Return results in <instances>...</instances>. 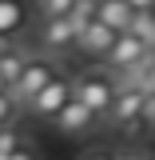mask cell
Returning a JSON list of instances; mask_svg holds the SVG:
<instances>
[{"label":"cell","mask_w":155,"mask_h":160,"mask_svg":"<svg viewBox=\"0 0 155 160\" xmlns=\"http://www.w3.org/2000/svg\"><path fill=\"white\" fill-rule=\"evenodd\" d=\"M72 92H76V100H84L99 120H107L112 104H116V92H119V76L107 72V68H92V72H80V76L72 80Z\"/></svg>","instance_id":"obj_1"},{"label":"cell","mask_w":155,"mask_h":160,"mask_svg":"<svg viewBox=\"0 0 155 160\" xmlns=\"http://www.w3.org/2000/svg\"><path fill=\"white\" fill-rule=\"evenodd\" d=\"M143 100H147V92H143L139 84L119 80V92H116L112 112H107V124H116L119 132H127V136L143 132Z\"/></svg>","instance_id":"obj_2"},{"label":"cell","mask_w":155,"mask_h":160,"mask_svg":"<svg viewBox=\"0 0 155 160\" xmlns=\"http://www.w3.org/2000/svg\"><path fill=\"white\" fill-rule=\"evenodd\" d=\"M56 72H60V68H56V60H52V56H44V52H32V56L24 60V68H20L16 84H12L8 92H12V96H16V104L24 108V104L36 96V92L48 84V80L56 76Z\"/></svg>","instance_id":"obj_3"},{"label":"cell","mask_w":155,"mask_h":160,"mask_svg":"<svg viewBox=\"0 0 155 160\" xmlns=\"http://www.w3.org/2000/svg\"><path fill=\"white\" fill-rule=\"evenodd\" d=\"M151 52H155V48H151L143 36H135L131 28H123V32L116 36V44H112V52H107V60H103V64H107V72L123 76V72H131L135 64H143Z\"/></svg>","instance_id":"obj_4"},{"label":"cell","mask_w":155,"mask_h":160,"mask_svg":"<svg viewBox=\"0 0 155 160\" xmlns=\"http://www.w3.org/2000/svg\"><path fill=\"white\" fill-rule=\"evenodd\" d=\"M72 96H76V92H72V76L56 72V76L48 80V84H44V88L36 92V96L24 104V108H28V112H32L36 120H48V124H52V116H56V112H60V108H64V104H68Z\"/></svg>","instance_id":"obj_5"},{"label":"cell","mask_w":155,"mask_h":160,"mask_svg":"<svg viewBox=\"0 0 155 160\" xmlns=\"http://www.w3.org/2000/svg\"><path fill=\"white\" fill-rule=\"evenodd\" d=\"M52 124H56L64 136H84V132H92V128L99 124V116L88 108V104H84V100L72 96V100H68V104L56 112V116H52Z\"/></svg>","instance_id":"obj_6"},{"label":"cell","mask_w":155,"mask_h":160,"mask_svg":"<svg viewBox=\"0 0 155 160\" xmlns=\"http://www.w3.org/2000/svg\"><path fill=\"white\" fill-rule=\"evenodd\" d=\"M40 48L52 52V56L72 52V48H76V28H72V20H68V16H48V20H40Z\"/></svg>","instance_id":"obj_7"},{"label":"cell","mask_w":155,"mask_h":160,"mask_svg":"<svg viewBox=\"0 0 155 160\" xmlns=\"http://www.w3.org/2000/svg\"><path fill=\"white\" fill-rule=\"evenodd\" d=\"M116 36H119L116 28H107L103 20H92V24L76 36V48L84 52V56H92V60H107V52H112Z\"/></svg>","instance_id":"obj_8"},{"label":"cell","mask_w":155,"mask_h":160,"mask_svg":"<svg viewBox=\"0 0 155 160\" xmlns=\"http://www.w3.org/2000/svg\"><path fill=\"white\" fill-rule=\"evenodd\" d=\"M131 16H135V8H131V0H96V20H103L107 28H131Z\"/></svg>","instance_id":"obj_9"},{"label":"cell","mask_w":155,"mask_h":160,"mask_svg":"<svg viewBox=\"0 0 155 160\" xmlns=\"http://www.w3.org/2000/svg\"><path fill=\"white\" fill-rule=\"evenodd\" d=\"M28 24V4L24 0H0V40H12Z\"/></svg>","instance_id":"obj_10"},{"label":"cell","mask_w":155,"mask_h":160,"mask_svg":"<svg viewBox=\"0 0 155 160\" xmlns=\"http://www.w3.org/2000/svg\"><path fill=\"white\" fill-rule=\"evenodd\" d=\"M68 20H72V28H76V36L96 20V0H76L72 8H68Z\"/></svg>","instance_id":"obj_11"},{"label":"cell","mask_w":155,"mask_h":160,"mask_svg":"<svg viewBox=\"0 0 155 160\" xmlns=\"http://www.w3.org/2000/svg\"><path fill=\"white\" fill-rule=\"evenodd\" d=\"M131 32L143 36V40L155 48V20H151V12H135V16H131Z\"/></svg>","instance_id":"obj_12"},{"label":"cell","mask_w":155,"mask_h":160,"mask_svg":"<svg viewBox=\"0 0 155 160\" xmlns=\"http://www.w3.org/2000/svg\"><path fill=\"white\" fill-rule=\"evenodd\" d=\"M20 144H24V132H20L16 124H4V128H0V156H8V152H16Z\"/></svg>","instance_id":"obj_13"},{"label":"cell","mask_w":155,"mask_h":160,"mask_svg":"<svg viewBox=\"0 0 155 160\" xmlns=\"http://www.w3.org/2000/svg\"><path fill=\"white\" fill-rule=\"evenodd\" d=\"M72 4H76V0H36V12H40V20H48V16H68Z\"/></svg>","instance_id":"obj_14"},{"label":"cell","mask_w":155,"mask_h":160,"mask_svg":"<svg viewBox=\"0 0 155 160\" xmlns=\"http://www.w3.org/2000/svg\"><path fill=\"white\" fill-rule=\"evenodd\" d=\"M16 116H20L16 96H12V92H0V128H4V124H16Z\"/></svg>","instance_id":"obj_15"},{"label":"cell","mask_w":155,"mask_h":160,"mask_svg":"<svg viewBox=\"0 0 155 160\" xmlns=\"http://www.w3.org/2000/svg\"><path fill=\"white\" fill-rule=\"evenodd\" d=\"M143 132L147 136L155 132V92H147V100H143Z\"/></svg>","instance_id":"obj_16"},{"label":"cell","mask_w":155,"mask_h":160,"mask_svg":"<svg viewBox=\"0 0 155 160\" xmlns=\"http://www.w3.org/2000/svg\"><path fill=\"white\" fill-rule=\"evenodd\" d=\"M4 160H40V156H36V148H32V144L24 140V144H20L16 152H8V156H4Z\"/></svg>","instance_id":"obj_17"},{"label":"cell","mask_w":155,"mask_h":160,"mask_svg":"<svg viewBox=\"0 0 155 160\" xmlns=\"http://www.w3.org/2000/svg\"><path fill=\"white\" fill-rule=\"evenodd\" d=\"M80 160H119V156L112 152V148H88V152H84Z\"/></svg>","instance_id":"obj_18"},{"label":"cell","mask_w":155,"mask_h":160,"mask_svg":"<svg viewBox=\"0 0 155 160\" xmlns=\"http://www.w3.org/2000/svg\"><path fill=\"white\" fill-rule=\"evenodd\" d=\"M131 8H135V12H151L155 0H131Z\"/></svg>","instance_id":"obj_19"},{"label":"cell","mask_w":155,"mask_h":160,"mask_svg":"<svg viewBox=\"0 0 155 160\" xmlns=\"http://www.w3.org/2000/svg\"><path fill=\"white\" fill-rule=\"evenodd\" d=\"M8 88H12V84H8V80H4V72H0V92H8Z\"/></svg>","instance_id":"obj_20"},{"label":"cell","mask_w":155,"mask_h":160,"mask_svg":"<svg viewBox=\"0 0 155 160\" xmlns=\"http://www.w3.org/2000/svg\"><path fill=\"white\" fill-rule=\"evenodd\" d=\"M139 160H155V156H139Z\"/></svg>","instance_id":"obj_21"},{"label":"cell","mask_w":155,"mask_h":160,"mask_svg":"<svg viewBox=\"0 0 155 160\" xmlns=\"http://www.w3.org/2000/svg\"><path fill=\"white\" fill-rule=\"evenodd\" d=\"M151 20H155V8H151Z\"/></svg>","instance_id":"obj_22"}]
</instances>
